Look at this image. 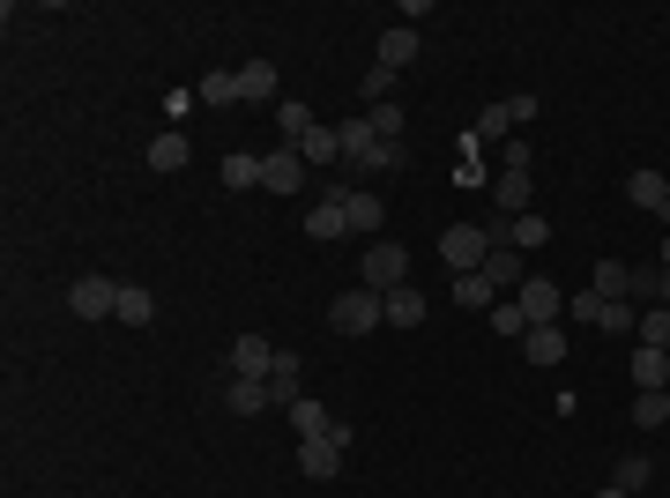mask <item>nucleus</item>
I'll list each match as a JSON object with an SVG mask.
<instances>
[{"label":"nucleus","mask_w":670,"mask_h":498,"mask_svg":"<svg viewBox=\"0 0 670 498\" xmlns=\"http://www.w3.org/2000/svg\"><path fill=\"white\" fill-rule=\"evenodd\" d=\"M335 142H343V165L350 171H403V142H380L373 126H366V112L335 126Z\"/></svg>","instance_id":"1"},{"label":"nucleus","mask_w":670,"mask_h":498,"mask_svg":"<svg viewBox=\"0 0 670 498\" xmlns=\"http://www.w3.org/2000/svg\"><path fill=\"white\" fill-rule=\"evenodd\" d=\"M112 320H127V328H149V320H157V297L142 291V283H120V313H112Z\"/></svg>","instance_id":"25"},{"label":"nucleus","mask_w":670,"mask_h":498,"mask_svg":"<svg viewBox=\"0 0 670 498\" xmlns=\"http://www.w3.org/2000/svg\"><path fill=\"white\" fill-rule=\"evenodd\" d=\"M648 476H656V461H648V454H626V461H619V491H641Z\"/></svg>","instance_id":"35"},{"label":"nucleus","mask_w":670,"mask_h":498,"mask_svg":"<svg viewBox=\"0 0 670 498\" xmlns=\"http://www.w3.org/2000/svg\"><path fill=\"white\" fill-rule=\"evenodd\" d=\"M596 498H633V491H619V484H603V491H596Z\"/></svg>","instance_id":"40"},{"label":"nucleus","mask_w":670,"mask_h":498,"mask_svg":"<svg viewBox=\"0 0 670 498\" xmlns=\"http://www.w3.org/2000/svg\"><path fill=\"white\" fill-rule=\"evenodd\" d=\"M387 328H424V291H418V283L387 291Z\"/></svg>","instance_id":"21"},{"label":"nucleus","mask_w":670,"mask_h":498,"mask_svg":"<svg viewBox=\"0 0 670 498\" xmlns=\"http://www.w3.org/2000/svg\"><path fill=\"white\" fill-rule=\"evenodd\" d=\"M492 335H514V342H522V335H529V313H522L514 297H500V305H492Z\"/></svg>","instance_id":"33"},{"label":"nucleus","mask_w":670,"mask_h":498,"mask_svg":"<svg viewBox=\"0 0 670 498\" xmlns=\"http://www.w3.org/2000/svg\"><path fill=\"white\" fill-rule=\"evenodd\" d=\"M261 186H268V194H306V157H298L291 142L261 157Z\"/></svg>","instance_id":"7"},{"label":"nucleus","mask_w":670,"mask_h":498,"mask_svg":"<svg viewBox=\"0 0 670 498\" xmlns=\"http://www.w3.org/2000/svg\"><path fill=\"white\" fill-rule=\"evenodd\" d=\"M298 469H306L313 484H328V476H343V447H335V439H298Z\"/></svg>","instance_id":"14"},{"label":"nucleus","mask_w":670,"mask_h":498,"mask_svg":"<svg viewBox=\"0 0 670 498\" xmlns=\"http://www.w3.org/2000/svg\"><path fill=\"white\" fill-rule=\"evenodd\" d=\"M328 328H335V335H373V328H387V297L366 291V283H358V291H343V297L328 305Z\"/></svg>","instance_id":"2"},{"label":"nucleus","mask_w":670,"mask_h":498,"mask_svg":"<svg viewBox=\"0 0 670 498\" xmlns=\"http://www.w3.org/2000/svg\"><path fill=\"white\" fill-rule=\"evenodd\" d=\"M633 335H641V350H670V305H648Z\"/></svg>","instance_id":"31"},{"label":"nucleus","mask_w":670,"mask_h":498,"mask_svg":"<svg viewBox=\"0 0 670 498\" xmlns=\"http://www.w3.org/2000/svg\"><path fill=\"white\" fill-rule=\"evenodd\" d=\"M231 373H239V379H268V373H276V342L239 335V342H231Z\"/></svg>","instance_id":"12"},{"label":"nucleus","mask_w":670,"mask_h":498,"mask_svg":"<svg viewBox=\"0 0 670 498\" xmlns=\"http://www.w3.org/2000/svg\"><path fill=\"white\" fill-rule=\"evenodd\" d=\"M410 60H418V31H410V23H387V31H380V45H373V68L403 75Z\"/></svg>","instance_id":"8"},{"label":"nucleus","mask_w":670,"mask_h":498,"mask_svg":"<svg viewBox=\"0 0 670 498\" xmlns=\"http://www.w3.org/2000/svg\"><path fill=\"white\" fill-rule=\"evenodd\" d=\"M529 202H537V194H529V171H500V179H492V208H500V216H529Z\"/></svg>","instance_id":"18"},{"label":"nucleus","mask_w":670,"mask_h":498,"mask_svg":"<svg viewBox=\"0 0 670 498\" xmlns=\"http://www.w3.org/2000/svg\"><path fill=\"white\" fill-rule=\"evenodd\" d=\"M366 126H373L380 142H395V134H403V105H373V112H366Z\"/></svg>","instance_id":"36"},{"label":"nucleus","mask_w":670,"mask_h":498,"mask_svg":"<svg viewBox=\"0 0 670 498\" xmlns=\"http://www.w3.org/2000/svg\"><path fill=\"white\" fill-rule=\"evenodd\" d=\"M179 165H187V134L171 126V134H157V142H149V171H179Z\"/></svg>","instance_id":"28"},{"label":"nucleus","mask_w":670,"mask_h":498,"mask_svg":"<svg viewBox=\"0 0 670 498\" xmlns=\"http://www.w3.org/2000/svg\"><path fill=\"white\" fill-rule=\"evenodd\" d=\"M291 149H298L313 171H321V165H343V142H335V126H313L306 142H291Z\"/></svg>","instance_id":"24"},{"label":"nucleus","mask_w":670,"mask_h":498,"mask_svg":"<svg viewBox=\"0 0 670 498\" xmlns=\"http://www.w3.org/2000/svg\"><path fill=\"white\" fill-rule=\"evenodd\" d=\"M484 253H492L484 223H447V231H440V260H447L455 276H477V268H484Z\"/></svg>","instance_id":"4"},{"label":"nucleus","mask_w":670,"mask_h":498,"mask_svg":"<svg viewBox=\"0 0 670 498\" xmlns=\"http://www.w3.org/2000/svg\"><path fill=\"white\" fill-rule=\"evenodd\" d=\"M626 202L670 223V179H663V171H633V179H626Z\"/></svg>","instance_id":"13"},{"label":"nucleus","mask_w":670,"mask_h":498,"mask_svg":"<svg viewBox=\"0 0 670 498\" xmlns=\"http://www.w3.org/2000/svg\"><path fill=\"white\" fill-rule=\"evenodd\" d=\"M306 239H313V246H328V239H350V216H343V202H335V194H321V202L306 208Z\"/></svg>","instance_id":"11"},{"label":"nucleus","mask_w":670,"mask_h":498,"mask_svg":"<svg viewBox=\"0 0 670 498\" xmlns=\"http://www.w3.org/2000/svg\"><path fill=\"white\" fill-rule=\"evenodd\" d=\"M596 297H626L633 291V268L626 260H596V283H588Z\"/></svg>","instance_id":"27"},{"label":"nucleus","mask_w":670,"mask_h":498,"mask_svg":"<svg viewBox=\"0 0 670 498\" xmlns=\"http://www.w3.org/2000/svg\"><path fill=\"white\" fill-rule=\"evenodd\" d=\"M663 305H670V268H663Z\"/></svg>","instance_id":"42"},{"label":"nucleus","mask_w":670,"mask_h":498,"mask_svg":"<svg viewBox=\"0 0 670 498\" xmlns=\"http://www.w3.org/2000/svg\"><path fill=\"white\" fill-rule=\"evenodd\" d=\"M603 305H611V297H596V291L566 297V313H574V320H588V328H603Z\"/></svg>","instance_id":"37"},{"label":"nucleus","mask_w":670,"mask_h":498,"mask_svg":"<svg viewBox=\"0 0 670 498\" xmlns=\"http://www.w3.org/2000/svg\"><path fill=\"white\" fill-rule=\"evenodd\" d=\"M522 357H529V365H566V328H529L522 335Z\"/></svg>","instance_id":"19"},{"label":"nucleus","mask_w":670,"mask_h":498,"mask_svg":"<svg viewBox=\"0 0 670 498\" xmlns=\"http://www.w3.org/2000/svg\"><path fill=\"white\" fill-rule=\"evenodd\" d=\"M276 126H284V142H306V134H313V112H306V105H298V97H284V105H276Z\"/></svg>","instance_id":"32"},{"label":"nucleus","mask_w":670,"mask_h":498,"mask_svg":"<svg viewBox=\"0 0 670 498\" xmlns=\"http://www.w3.org/2000/svg\"><path fill=\"white\" fill-rule=\"evenodd\" d=\"M514 305L529 313V328H559V313H566V291H559L551 276H529V283L514 291Z\"/></svg>","instance_id":"6"},{"label":"nucleus","mask_w":670,"mask_h":498,"mask_svg":"<svg viewBox=\"0 0 670 498\" xmlns=\"http://www.w3.org/2000/svg\"><path fill=\"white\" fill-rule=\"evenodd\" d=\"M656 268H670V239H663V253H656Z\"/></svg>","instance_id":"41"},{"label":"nucleus","mask_w":670,"mask_h":498,"mask_svg":"<svg viewBox=\"0 0 670 498\" xmlns=\"http://www.w3.org/2000/svg\"><path fill=\"white\" fill-rule=\"evenodd\" d=\"M484 276H492V291H522V283H529V260L514 246H492L484 253Z\"/></svg>","instance_id":"16"},{"label":"nucleus","mask_w":670,"mask_h":498,"mask_svg":"<svg viewBox=\"0 0 670 498\" xmlns=\"http://www.w3.org/2000/svg\"><path fill=\"white\" fill-rule=\"evenodd\" d=\"M358 283H366V291H403V283H410V253L395 246V239H373V246H366V260H358Z\"/></svg>","instance_id":"3"},{"label":"nucleus","mask_w":670,"mask_h":498,"mask_svg":"<svg viewBox=\"0 0 670 498\" xmlns=\"http://www.w3.org/2000/svg\"><path fill=\"white\" fill-rule=\"evenodd\" d=\"M224 410H231V416H261V410H276V402H268V379H239V373H231V387H224Z\"/></svg>","instance_id":"17"},{"label":"nucleus","mask_w":670,"mask_h":498,"mask_svg":"<svg viewBox=\"0 0 670 498\" xmlns=\"http://www.w3.org/2000/svg\"><path fill=\"white\" fill-rule=\"evenodd\" d=\"M663 394H670V387H663Z\"/></svg>","instance_id":"43"},{"label":"nucleus","mask_w":670,"mask_h":498,"mask_svg":"<svg viewBox=\"0 0 670 498\" xmlns=\"http://www.w3.org/2000/svg\"><path fill=\"white\" fill-rule=\"evenodd\" d=\"M455 305H462V313H492V305H500L492 276H484V268H477V276H455Z\"/></svg>","instance_id":"20"},{"label":"nucleus","mask_w":670,"mask_h":498,"mask_svg":"<svg viewBox=\"0 0 670 498\" xmlns=\"http://www.w3.org/2000/svg\"><path fill=\"white\" fill-rule=\"evenodd\" d=\"M670 424V394H633V432H663Z\"/></svg>","instance_id":"30"},{"label":"nucleus","mask_w":670,"mask_h":498,"mask_svg":"<svg viewBox=\"0 0 670 498\" xmlns=\"http://www.w3.org/2000/svg\"><path fill=\"white\" fill-rule=\"evenodd\" d=\"M366 112H373V105H395V75H387V68H366Z\"/></svg>","instance_id":"34"},{"label":"nucleus","mask_w":670,"mask_h":498,"mask_svg":"<svg viewBox=\"0 0 670 498\" xmlns=\"http://www.w3.org/2000/svg\"><path fill=\"white\" fill-rule=\"evenodd\" d=\"M239 97H247V105H284V75H276V60H247V68H239Z\"/></svg>","instance_id":"10"},{"label":"nucleus","mask_w":670,"mask_h":498,"mask_svg":"<svg viewBox=\"0 0 670 498\" xmlns=\"http://www.w3.org/2000/svg\"><path fill=\"white\" fill-rule=\"evenodd\" d=\"M298 394H306V387H298V357H291V350H276V373H268V402H276V410H291Z\"/></svg>","instance_id":"23"},{"label":"nucleus","mask_w":670,"mask_h":498,"mask_svg":"<svg viewBox=\"0 0 670 498\" xmlns=\"http://www.w3.org/2000/svg\"><path fill=\"white\" fill-rule=\"evenodd\" d=\"M194 97H202L210 112H231V105H247V97H239V68H210V75L194 83Z\"/></svg>","instance_id":"15"},{"label":"nucleus","mask_w":670,"mask_h":498,"mask_svg":"<svg viewBox=\"0 0 670 498\" xmlns=\"http://www.w3.org/2000/svg\"><path fill=\"white\" fill-rule=\"evenodd\" d=\"M335 202H343V216H350V231H358V239H380V216H387V202H373L366 186H335Z\"/></svg>","instance_id":"9"},{"label":"nucleus","mask_w":670,"mask_h":498,"mask_svg":"<svg viewBox=\"0 0 670 498\" xmlns=\"http://www.w3.org/2000/svg\"><path fill=\"white\" fill-rule=\"evenodd\" d=\"M291 424H298V439H328V432H335V416L321 410V402H306V394L291 402Z\"/></svg>","instance_id":"26"},{"label":"nucleus","mask_w":670,"mask_h":498,"mask_svg":"<svg viewBox=\"0 0 670 498\" xmlns=\"http://www.w3.org/2000/svg\"><path fill=\"white\" fill-rule=\"evenodd\" d=\"M68 305H75V320H112V313H120V283H112V276H75Z\"/></svg>","instance_id":"5"},{"label":"nucleus","mask_w":670,"mask_h":498,"mask_svg":"<svg viewBox=\"0 0 670 498\" xmlns=\"http://www.w3.org/2000/svg\"><path fill=\"white\" fill-rule=\"evenodd\" d=\"M514 126V105H484V120H477V142H492V134H506Z\"/></svg>","instance_id":"38"},{"label":"nucleus","mask_w":670,"mask_h":498,"mask_svg":"<svg viewBox=\"0 0 670 498\" xmlns=\"http://www.w3.org/2000/svg\"><path fill=\"white\" fill-rule=\"evenodd\" d=\"M633 379H641V394H663L670 387V350H633Z\"/></svg>","instance_id":"22"},{"label":"nucleus","mask_w":670,"mask_h":498,"mask_svg":"<svg viewBox=\"0 0 670 498\" xmlns=\"http://www.w3.org/2000/svg\"><path fill=\"white\" fill-rule=\"evenodd\" d=\"M224 186H231V194H247V186H261V157H247V149H231V157H224Z\"/></svg>","instance_id":"29"},{"label":"nucleus","mask_w":670,"mask_h":498,"mask_svg":"<svg viewBox=\"0 0 670 498\" xmlns=\"http://www.w3.org/2000/svg\"><path fill=\"white\" fill-rule=\"evenodd\" d=\"M529 157H537L529 142H506V149H500V165H506V171H529Z\"/></svg>","instance_id":"39"}]
</instances>
